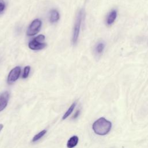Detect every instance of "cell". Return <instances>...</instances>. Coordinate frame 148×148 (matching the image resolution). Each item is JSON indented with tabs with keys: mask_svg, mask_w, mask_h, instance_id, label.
<instances>
[{
	"mask_svg": "<svg viewBox=\"0 0 148 148\" xmlns=\"http://www.w3.org/2000/svg\"><path fill=\"white\" fill-rule=\"evenodd\" d=\"M112 123L103 117H101L96 120L92 124V129L96 134L105 135L110 130Z\"/></svg>",
	"mask_w": 148,
	"mask_h": 148,
	"instance_id": "obj_1",
	"label": "cell"
},
{
	"mask_svg": "<svg viewBox=\"0 0 148 148\" xmlns=\"http://www.w3.org/2000/svg\"><path fill=\"white\" fill-rule=\"evenodd\" d=\"M84 16V11L83 10H81L79 13L76 17V20L75 23L74 28H73V38H72V41L73 43L75 44L76 43L78 37H79V34L80 32V26L82 24V21L83 20Z\"/></svg>",
	"mask_w": 148,
	"mask_h": 148,
	"instance_id": "obj_2",
	"label": "cell"
},
{
	"mask_svg": "<svg viewBox=\"0 0 148 148\" xmlns=\"http://www.w3.org/2000/svg\"><path fill=\"white\" fill-rule=\"evenodd\" d=\"M42 25V22L39 19H35L31 23L27 31V34L28 36H33L36 35L40 29Z\"/></svg>",
	"mask_w": 148,
	"mask_h": 148,
	"instance_id": "obj_3",
	"label": "cell"
},
{
	"mask_svg": "<svg viewBox=\"0 0 148 148\" xmlns=\"http://www.w3.org/2000/svg\"><path fill=\"white\" fill-rule=\"evenodd\" d=\"M21 72V68L20 66H16L10 72L8 77V83L9 84H12L14 83L17 79L19 77Z\"/></svg>",
	"mask_w": 148,
	"mask_h": 148,
	"instance_id": "obj_4",
	"label": "cell"
},
{
	"mask_svg": "<svg viewBox=\"0 0 148 148\" xmlns=\"http://www.w3.org/2000/svg\"><path fill=\"white\" fill-rule=\"evenodd\" d=\"M9 98V93L5 91L0 94V112L3 110L7 106Z\"/></svg>",
	"mask_w": 148,
	"mask_h": 148,
	"instance_id": "obj_5",
	"label": "cell"
},
{
	"mask_svg": "<svg viewBox=\"0 0 148 148\" xmlns=\"http://www.w3.org/2000/svg\"><path fill=\"white\" fill-rule=\"evenodd\" d=\"M117 16V11L116 9H112L109 12V13L108 14L106 18V24L108 25H112Z\"/></svg>",
	"mask_w": 148,
	"mask_h": 148,
	"instance_id": "obj_6",
	"label": "cell"
},
{
	"mask_svg": "<svg viewBox=\"0 0 148 148\" xmlns=\"http://www.w3.org/2000/svg\"><path fill=\"white\" fill-rule=\"evenodd\" d=\"M28 46L31 49L38 50L42 49L44 47H45L46 46V44L40 42L36 40V39H34L32 40L29 42Z\"/></svg>",
	"mask_w": 148,
	"mask_h": 148,
	"instance_id": "obj_7",
	"label": "cell"
},
{
	"mask_svg": "<svg viewBox=\"0 0 148 148\" xmlns=\"http://www.w3.org/2000/svg\"><path fill=\"white\" fill-rule=\"evenodd\" d=\"M79 138L77 136H73L71 137L67 142L66 146L68 148H73L75 147L78 143Z\"/></svg>",
	"mask_w": 148,
	"mask_h": 148,
	"instance_id": "obj_8",
	"label": "cell"
},
{
	"mask_svg": "<svg viewBox=\"0 0 148 148\" xmlns=\"http://www.w3.org/2000/svg\"><path fill=\"white\" fill-rule=\"evenodd\" d=\"M105 47V44L103 42H100L98 43L95 47V53L97 54H101Z\"/></svg>",
	"mask_w": 148,
	"mask_h": 148,
	"instance_id": "obj_9",
	"label": "cell"
},
{
	"mask_svg": "<svg viewBox=\"0 0 148 148\" xmlns=\"http://www.w3.org/2000/svg\"><path fill=\"white\" fill-rule=\"evenodd\" d=\"M59 19V13L56 10H51L50 12V21L51 23H55L58 21Z\"/></svg>",
	"mask_w": 148,
	"mask_h": 148,
	"instance_id": "obj_10",
	"label": "cell"
},
{
	"mask_svg": "<svg viewBox=\"0 0 148 148\" xmlns=\"http://www.w3.org/2000/svg\"><path fill=\"white\" fill-rule=\"evenodd\" d=\"M75 106H76V102H74L72 104V105L69 107V108L67 110V111L65 113V114L62 116V120H65V119H66L72 113V112H73Z\"/></svg>",
	"mask_w": 148,
	"mask_h": 148,
	"instance_id": "obj_11",
	"label": "cell"
},
{
	"mask_svg": "<svg viewBox=\"0 0 148 148\" xmlns=\"http://www.w3.org/2000/svg\"><path fill=\"white\" fill-rule=\"evenodd\" d=\"M46 132H47V131H46V130H44L41 131L40 132H39V133H38L37 134H36V135L34 136V138H32V141L33 142H36L37 140H38L39 139H40L41 138H42V137L45 135V134L46 133Z\"/></svg>",
	"mask_w": 148,
	"mask_h": 148,
	"instance_id": "obj_12",
	"label": "cell"
},
{
	"mask_svg": "<svg viewBox=\"0 0 148 148\" xmlns=\"http://www.w3.org/2000/svg\"><path fill=\"white\" fill-rule=\"evenodd\" d=\"M30 71V66H27L24 68L23 74V78L25 79L27 78L29 75Z\"/></svg>",
	"mask_w": 148,
	"mask_h": 148,
	"instance_id": "obj_13",
	"label": "cell"
},
{
	"mask_svg": "<svg viewBox=\"0 0 148 148\" xmlns=\"http://www.w3.org/2000/svg\"><path fill=\"white\" fill-rule=\"evenodd\" d=\"M5 3L3 0H0V13H1L5 9Z\"/></svg>",
	"mask_w": 148,
	"mask_h": 148,
	"instance_id": "obj_14",
	"label": "cell"
},
{
	"mask_svg": "<svg viewBox=\"0 0 148 148\" xmlns=\"http://www.w3.org/2000/svg\"><path fill=\"white\" fill-rule=\"evenodd\" d=\"M45 36L43 35H39L38 36H37L36 38H35L34 39H36V40L40 42H42L43 40H44L45 39Z\"/></svg>",
	"mask_w": 148,
	"mask_h": 148,
	"instance_id": "obj_15",
	"label": "cell"
},
{
	"mask_svg": "<svg viewBox=\"0 0 148 148\" xmlns=\"http://www.w3.org/2000/svg\"><path fill=\"white\" fill-rule=\"evenodd\" d=\"M79 114H80V110H76V112H75V114L73 116V119H76V118L78 117V116L79 115Z\"/></svg>",
	"mask_w": 148,
	"mask_h": 148,
	"instance_id": "obj_16",
	"label": "cell"
},
{
	"mask_svg": "<svg viewBox=\"0 0 148 148\" xmlns=\"http://www.w3.org/2000/svg\"><path fill=\"white\" fill-rule=\"evenodd\" d=\"M3 125L2 124H0V131H1V130L3 128Z\"/></svg>",
	"mask_w": 148,
	"mask_h": 148,
	"instance_id": "obj_17",
	"label": "cell"
}]
</instances>
